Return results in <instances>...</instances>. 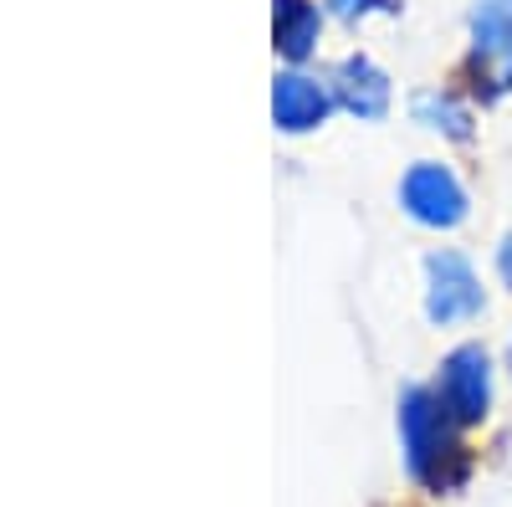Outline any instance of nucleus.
Returning <instances> with one entry per match:
<instances>
[{
    "label": "nucleus",
    "mask_w": 512,
    "mask_h": 507,
    "mask_svg": "<svg viewBox=\"0 0 512 507\" xmlns=\"http://www.w3.org/2000/svg\"><path fill=\"white\" fill-rule=\"evenodd\" d=\"M461 420L441 405L436 390H405L400 395V441L410 477L425 482L431 492H446L466 477V446H461Z\"/></svg>",
    "instance_id": "nucleus-1"
},
{
    "label": "nucleus",
    "mask_w": 512,
    "mask_h": 507,
    "mask_svg": "<svg viewBox=\"0 0 512 507\" xmlns=\"http://www.w3.org/2000/svg\"><path fill=\"white\" fill-rule=\"evenodd\" d=\"M477 93L487 103L512 93V0H477L472 11V57H466Z\"/></svg>",
    "instance_id": "nucleus-2"
},
{
    "label": "nucleus",
    "mask_w": 512,
    "mask_h": 507,
    "mask_svg": "<svg viewBox=\"0 0 512 507\" xmlns=\"http://www.w3.org/2000/svg\"><path fill=\"white\" fill-rule=\"evenodd\" d=\"M400 205H405V216L420 221V226H431V231H456L466 221V190L461 180L451 175L446 164L436 159H420L405 169V180H400Z\"/></svg>",
    "instance_id": "nucleus-3"
},
{
    "label": "nucleus",
    "mask_w": 512,
    "mask_h": 507,
    "mask_svg": "<svg viewBox=\"0 0 512 507\" xmlns=\"http://www.w3.org/2000/svg\"><path fill=\"white\" fill-rule=\"evenodd\" d=\"M482 277L477 267L461 257V251H436L425 257V318L451 328V323H466L482 313Z\"/></svg>",
    "instance_id": "nucleus-4"
},
{
    "label": "nucleus",
    "mask_w": 512,
    "mask_h": 507,
    "mask_svg": "<svg viewBox=\"0 0 512 507\" xmlns=\"http://www.w3.org/2000/svg\"><path fill=\"white\" fill-rule=\"evenodd\" d=\"M436 395L461 426H482L487 410H492V359H487V349H477V344L451 349L446 364H441V379H436Z\"/></svg>",
    "instance_id": "nucleus-5"
},
{
    "label": "nucleus",
    "mask_w": 512,
    "mask_h": 507,
    "mask_svg": "<svg viewBox=\"0 0 512 507\" xmlns=\"http://www.w3.org/2000/svg\"><path fill=\"white\" fill-rule=\"evenodd\" d=\"M328 108H333V93L323 88V82H313L303 72L277 77V88H272V118H277V129L308 134V129H318V123L328 118Z\"/></svg>",
    "instance_id": "nucleus-6"
},
{
    "label": "nucleus",
    "mask_w": 512,
    "mask_h": 507,
    "mask_svg": "<svg viewBox=\"0 0 512 507\" xmlns=\"http://www.w3.org/2000/svg\"><path fill=\"white\" fill-rule=\"evenodd\" d=\"M333 98L354 118H384V108H390V77H384L369 57H349L333 72Z\"/></svg>",
    "instance_id": "nucleus-7"
},
{
    "label": "nucleus",
    "mask_w": 512,
    "mask_h": 507,
    "mask_svg": "<svg viewBox=\"0 0 512 507\" xmlns=\"http://www.w3.org/2000/svg\"><path fill=\"white\" fill-rule=\"evenodd\" d=\"M318 26H323V16H318L313 0H277L272 6V36H277V52L287 62H303L313 52Z\"/></svg>",
    "instance_id": "nucleus-8"
},
{
    "label": "nucleus",
    "mask_w": 512,
    "mask_h": 507,
    "mask_svg": "<svg viewBox=\"0 0 512 507\" xmlns=\"http://www.w3.org/2000/svg\"><path fill=\"white\" fill-rule=\"evenodd\" d=\"M410 113H415V123H425L431 134H446V139H472V108H466L461 98H451V93H441V88L415 93Z\"/></svg>",
    "instance_id": "nucleus-9"
},
{
    "label": "nucleus",
    "mask_w": 512,
    "mask_h": 507,
    "mask_svg": "<svg viewBox=\"0 0 512 507\" xmlns=\"http://www.w3.org/2000/svg\"><path fill=\"white\" fill-rule=\"evenodd\" d=\"M328 6L344 16V21H354V16H369V11H400L395 0H328Z\"/></svg>",
    "instance_id": "nucleus-10"
},
{
    "label": "nucleus",
    "mask_w": 512,
    "mask_h": 507,
    "mask_svg": "<svg viewBox=\"0 0 512 507\" xmlns=\"http://www.w3.org/2000/svg\"><path fill=\"white\" fill-rule=\"evenodd\" d=\"M497 272H502V282L512 287V231H507L502 246H497Z\"/></svg>",
    "instance_id": "nucleus-11"
}]
</instances>
